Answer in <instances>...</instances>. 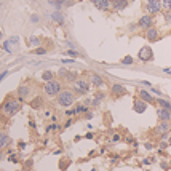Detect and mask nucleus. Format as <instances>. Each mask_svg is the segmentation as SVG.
<instances>
[{
	"label": "nucleus",
	"mask_w": 171,
	"mask_h": 171,
	"mask_svg": "<svg viewBox=\"0 0 171 171\" xmlns=\"http://www.w3.org/2000/svg\"><path fill=\"white\" fill-rule=\"evenodd\" d=\"M19 109H21L19 101L8 98V99H5V102H3L2 106H0V113H2V115H5L7 118H10V117H13L15 113H18Z\"/></svg>",
	"instance_id": "nucleus-1"
},
{
	"label": "nucleus",
	"mask_w": 171,
	"mask_h": 171,
	"mask_svg": "<svg viewBox=\"0 0 171 171\" xmlns=\"http://www.w3.org/2000/svg\"><path fill=\"white\" fill-rule=\"evenodd\" d=\"M75 102V93L71 90H62L58 94V104L61 107H69Z\"/></svg>",
	"instance_id": "nucleus-2"
},
{
	"label": "nucleus",
	"mask_w": 171,
	"mask_h": 171,
	"mask_svg": "<svg viewBox=\"0 0 171 171\" xmlns=\"http://www.w3.org/2000/svg\"><path fill=\"white\" fill-rule=\"evenodd\" d=\"M43 91H45V94H48V96H58L61 93V82L59 80H51V82H47L45 83V87H43Z\"/></svg>",
	"instance_id": "nucleus-3"
},
{
	"label": "nucleus",
	"mask_w": 171,
	"mask_h": 171,
	"mask_svg": "<svg viewBox=\"0 0 171 171\" xmlns=\"http://www.w3.org/2000/svg\"><path fill=\"white\" fill-rule=\"evenodd\" d=\"M90 91V82L85 78H77V82L74 83V93L78 94H87Z\"/></svg>",
	"instance_id": "nucleus-4"
},
{
	"label": "nucleus",
	"mask_w": 171,
	"mask_h": 171,
	"mask_svg": "<svg viewBox=\"0 0 171 171\" xmlns=\"http://www.w3.org/2000/svg\"><path fill=\"white\" fill-rule=\"evenodd\" d=\"M162 0H147L146 2V10H147V15H157L162 11Z\"/></svg>",
	"instance_id": "nucleus-5"
},
{
	"label": "nucleus",
	"mask_w": 171,
	"mask_h": 171,
	"mask_svg": "<svg viewBox=\"0 0 171 171\" xmlns=\"http://www.w3.org/2000/svg\"><path fill=\"white\" fill-rule=\"evenodd\" d=\"M138 58L142 61V62H149V61H153V51L149 45H146V47H142L138 53Z\"/></svg>",
	"instance_id": "nucleus-6"
},
{
	"label": "nucleus",
	"mask_w": 171,
	"mask_h": 171,
	"mask_svg": "<svg viewBox=\"0 0 171 171\" xmlns=\"http://www.w3.org/2000/svg\"><path fill=\"white\" fill-rule=\"evenodd\" d=\"M138 26L142 27V29H150V27L153 26V18H152V15H144V16H141L139 21H138Z\"/></svg>",
	"instance_id": "nucleus-7"
},
{
	"label": "nucleus",
	"mask_w": 171,
	"mask_h": 171,
	"mask_svg": "<svg viewBox=\"0 0 171 171\" xmlns=\"http://www.w3.org/2000/svg\"><path fill=\"white\" fill-rule=\"evenodd\" d=\"M90 82H91V85H94L96 88H101V87L106 85L104 78H102L101 75H98V74H90Z\"/></svg>",
	"instance_id": "nucleus-8"
},
{
	"label": "nucleus",
	"mask_w": 171,
	"mask_h": 171,
	"mask_svg": "<svg viewBox=\"0 0 171 171\" xmlns=\"http://www.w3.org/2000/svg\"><path fill=\"white\" fill-rule=\"evenodd\" d=\"M169 130H171V125H169V122H160L157 125V128H155V133L157 134H166V133H169Z\"/></svg>",
	"instance_id": "nucleus-9"
},
{
	"label": "nucleus",
	"mask_w": 171,
	"mask_h": 171,
	"mask_svg": "<svg viewBox=\"0 0 171 171\" xmlns=\"http://www.w3.org/2000/svg\"><path fill=\"white\" fill-rule=\"evenodd\" d=\"M157 117L160 122H169L171 120V112L166 110V109H162V107H158L157 109Z\"/></svg>",
	"instance_id": "nucleus-10"
},
{
	"label": "nucleus",
	"mask_w": 171,
	"mask_h": 171,
	"mask_svg": "<svg viewBox=\"0 0 171 171\" xmlns=\"http://www.w3.org/2000/svg\"><path fill=\"white\" fill-rule=\"evenodd\" d=\"M133 109H134L136 113H144L146 109H147V102L142 101V99H136L134 104H133Z\"/></svg>",
	"instance_id": "nucleus-11"
},
{
	"label": "nucleus",
	"mask_w": 171,
	"mask_h": 171,
	"mask_svg": "<svg viewBox=\"0 0 171 171\" xmlns=\"http://www.w3.org/2000/svg\"><path fill=\"white\" fill-rule=\"evenodd\" d=\"M138 94H139V99H142V101H146L147 104H152V102H155V98L149 93V91H146V90H139L138 91Z\"/></svg>",
	"instance_id": "nucleus-12"
},
{
	"label": "nucleus",
	"mask_w": 171,
	"mask_h": 171,
	"mask_svg": "<svg viewBox=\"0 0 171 171\" xmlns=\"http://www.w3.org/2000/svg\"><path fill=\"white\" fill-rule=\"evenodd\" d=\"M110 91H112L113 96H123V94H127V88H125L123 85H120V83L112 85V87H110Z\"/></svg>",
	"instance_id": "nucleus-13"
},
{
	"label": "nucleus",
	"mask_w": 171,
	"mask_h": 171,
	"mask_svg": "<svg viewBox=\"0 0 171 171\" xmlns=\"http://www.w3.org/2000/svg\"><path fill=\"white\" fill-rule=\"evenodd\" d=\"M16 94H18L21 99H27V98H29V94H31V88L27 87V85H19V88H18V91H16Z\"/></svg>",
	"instance_id": "nucleus-14"
},
{
	"label": "nucleus",
	"mask_w": 171,
	"mask_h": 171,
	"mask_svg": "<svg viewBox=\"0 0 171 171\" xmlns=\"http://www.w3.org/2000/svg\"><path fill=\"white\" fill-rule=\"evenodd\" d=\"M94 5L98 10H102V11H107V10L112 8L110 0H94Z\"/></svg>",
	"instance_id": "nucleus-15"
},
{
	"label": "nucleus",
	"mask_w": 171,
	"mask_h": 171,
	"mask_svg": "<svg viewBox=\"0 0 171 171\" xmlns=\"http://www.w3.org/2000/svg\"><path fill=\"white\" fill-rule=\"evenodd\" d=\"M158 37H160V35H158V31L155 29V27H150V29L146 31V38L149 42H157Z\"/></svg>",
	"instance_id": "nucleus-16"
},
{
	"label": "nucleus",
	"mask_w": 171,
	"mask_h": 171,
	"mask_svg": "<svg viewBox=\"0 0 171 171\" xmlns=\"http://www.w3.org/2000/svg\"><path fill=\"white\" fill-rule=\"evenodd\" d=\"M110 3H112V8L117 11H122L128 7V0H110Z\"/></svg>",
	"instance_id": "nucleus-17"
},
{
	"label": "nucleus",
	"mask_w": 171,
	"mask_h": 171,
	"mask_svg": "<svg viewBox=\"0 0 171 171\" xmlns=\"http://www.w3.org/2000/svg\"><path fill=\"white\" fill-rule=\"evenodd\" d=\"M10 136L5 133V131H0V150L7 149V147L10 146Z\"/></svg>",
	"instance_id": "nucleus-18"
},
{
	"label": "nucleus",
	"mask_w": 171,
	"mask_h": 171,
	"mask_svg": "<svg viewBox=\"0 0 171 171\" xmlns=\"http://www.w3.org/2000/svg\"><path fill=\"white\" fill-rule=\"evenodd\" d=\"M51 21L56 22V24H64V16H62L61 11H54V13H51Z\"/></svg>",
	"instance_id": "nucleus-19"
},
{
	"label": "nucleus",
	"mask_w": 171,
	"mask_h": 171,
	"mask_svg": "<svg viewBox=\"0 0 171 171\" xmlns=\"http://www.w3.org/2000/svg\"><path fill=\"white\" fill-rule=\"evenodd\" d=\"M155 102H157V104L162 107V109H166V110H169V112H171V102H169V101L163 99V98H158Z\"/></svg>",
	"instance_id": "nucleus-20"
},
{
	"label": "nucleus",
	"mask_w": 171,
	"mask_h": 171,
	"mask_svg": "<svg viewBox=\"0 0 171 171\" xmlns=\"http://www.w3.org/2000/svg\"><path fill=\"white\" fill-rule=\"evenodd\" d=\"M42 78H43L45 83L54 80V78H53V72H51V71H45V72H42Z\"/></svg>",
	"instance_id": "nucleus-21"
},
{
	"label": "nucleus",
	"mask_w": 171,
	"mask_h": 171,
	"mask_svg": "<svg viewBox=\"0 0 171 171\" xmlns=\"http://www.w3.org/2000/svg\"><path fill=\"white\" fill-rule=\"evenodd\" d=\"M87 112H88V107L85 104H80V106H77L75 109H74V113H87Z\"/></svg>",
	"instance_id": "nucleus-22"
},
{
	"label": "nucleus",
	"mask_w": 171,
	"mask_h": 171,
	"mask_svg": "<svg viewBox=\"0 0 171 171\" xmlns=\"http://www.w3.org/2000/svg\"><path fill=\"white\" fill-rule=\"evenodd\" d=\"M29 47H40V38L38 37H31L29 38Z\"/></svg>",
	"instance_id": "nucleus-23"
},
{
	"label": "nucleus",
	"mask_w": 171,
	"mask_h": 171,
	"mask_svg": "<svg viewBox=\"0 0 171 171\" xmlns=\"http://www.w3.org/2000/svg\"><path fill=\"white\" fill-rule=\"evenodd\" d=\"M64 78H66V82H69V83H75V82H77L75 74H74V72H67V75H66Z\"/></svg>",
	"instance_id": "nucleus-24"
},
{
	"label": "nucleus",
	"mask_w": 171,
	"mask_h": 171,
	"mask_svg": "<svg viewBox=\"0 0 171 171\" xmlns=\"http://www.w3.org/2000/svg\"><path fill=\"white\" fill-rule=\"evenodd\" d=\"M50 3L59 8V7H62V5H64V3H67V0H50Z\"/></svg>",
	"instance_id": "nucleus-25"
},
{
	"label": "nucleus",
	"mask_w": 171,
	"mask_h": 171,
	"mask_svg": "<svg viewBox=\"0 0 171 171\" xmlns=\"http://www.w3.org/2000/svg\"><path fill=\"white\" fill-rule=\"evenodd\" d=\"M31 106L34 107V109H40V106H42V99H40V98L34 99V101L31 102Z\"/></svg>",
	"instance_id": "nucleus-26"
},
{
	"label": "nucleus",
	"mask_w": 171,
	"mask_h": 171,
	"mask_svg": "<svg viewBox=\"0 0 171 171\" xmlns=\"http://www.w3.org/2000/svg\"><path fill=\"white\" fill-rule=\"evenodd\" d=\"M162 7L166 11H171V0H162Z\"/></svg>",
	"instance_id": "nucleus-27"
},
{
	"label": "nucleus",
	"mask_w": 171,
	"mask_h": 171,
	"mask_svg": "<svg viewBox=\"0 0 171 171\" xmlns=\"http://www.w3.org/2000/svg\"><path fill=\"white\" fill-rule=\"evenodd\" d=\"M104 98H106V94L102 93V91H98V93L94 94V99H98V101H102Z\"/></svg>",
	"instance_id": "nucleus-28"
},
{
	"label": "nucleus",
	"mask_w": 171,
	"mask_h": 171,
	"mask_svg": "<svg viewBox=\"0 0 171 171\" xmlns=\"http://www.w3.org/2000/svg\"><path fill=\"white\" fill-rule=\"evenodd\" d=\"M122 64H133V58H131V56L123 58V59H122Z\"/></svg>",
	"instance_id": "nucleus-29"
},
{
	"label": "nucleus",
	"mask_w": 171,
	"mask_h": 171,
	"mask_svg": "<svg viewBox=\"0 0 171 171\" xmlns=\"http://www.w3.org/2000/svg\"><path fill=\"white\" fill-rule=\"evenodd\" d=\"M34 53H35V54H45V53H47V50H45V48H35V50H34Z\"/></svg>",
	"instance_id": "nucleus-30"
},
{
	"label": "nucleus",
	"mask_w": 171,
	"mask_h": 171,
	"mask_svg": "<svg viewBox=\"0 0 171 171\" xmlns=\"http://www.w3.org/2000/svg\"><path fill=\"white\" fill-rule=\"evenodd\" d=\"M67 54H69V56H74V58H77V56H80V54H78L75 50H69V51H67Z\"/></svg>",
	"instance_id": "nucleus-31"
},
{
	"label": "nucleus",
	"mask_w": 171,
	"mask_h": 171,
	"mask_svg": "<svg viewBox=\"0 0 171 171\" xmlns=\"http://www.w3.org/2000/svg\"><path fill=\"white\" fill-rule=\"evenodd\" d=\"M31 21H32V22H38V21H40V16H38V15H32Z\"/></svg>",
	"instance_id": "nucleus-32"
},
{
	"label": "nucleus",
	"mask_w": 171,
	"mask_h": 171,
	"mask_svg": "<svg viewBox=\"0 0 171 171\" xmlns=\"http://www.w3.org/2000/svg\"><path fill=\"white\" fill-rule=\"evenodd\" d=\"M8 160H10V162H13V163H16V162H18V158H16V155H13V153H10Z\"/></svg>",
	"instance_id": "nucleus-33"
},
{
	"label": "nucleus",
	"mask_w": 171,
	"mask_h": 171,
	"mask_svg": "<svg viewBox=\"0 0 171 171\" xmlns=\"http://www.w3.org/2000/svg\"><path fill=\"white\" fill-rule=\"evenodd\" d=\"M168 146H169V144H168L166 141H163V142H160V149H166Z\"/></svg>",
	"instance_id": "nucleus-34"
},
{
	"label": "nucleus",
	"mask_w": 171,
	"mask_h": 171,
	"mask_svg": "<svg viewBox=\"0 0 171 171\" xmlns=\"http://www.w3.org/2000/svg\"><path fill=\"white\" fill-rule=\"evenodd\" d=\"M165 19L171 21V11H166V13H165Z\"/></svg>",
	"instance_id": "nucleus-35"
},
{
	"label": "nucleus",
	"mask_w": 171,
	"mask_h": 171,
	"mask_svg": "<svg viewBox=\"0 0 171 171\" xmlns=\"http://www.w3.org/2000/svg\"><path fill=\"white\" fill-rule=\"evenodd\" d=\"M146 149H147V150L153 149V144H152V142H146Z\"/></svg>",
	"instance_id": "nucleus-36"
},
{
	"label": "nucleus",
	"mask_w": 171,
	"mask_h": 171,
	"mask_svg": "<svg viewBox=\"0 0 171 171\" xmlns=\"http://www.w3.org/2000/svg\"><path fill=\"white\" fill-rule=\"evenodd\" d=\"M7 75H8V72H7V71H5V72H2V74H0V82H2V80H3V78H5V77H7Z\"/></svg>",
	"instance_id": "nucleus-37"
},
{
	"label": "nucleus",
	"mask_w": 171,
	"mask_h": 171,
	"mask_svg": "<svg viewBox=\"0 0 171 171\" xmlns=\"http://www.w3.org/2000/svg\"><path fill=\"white\" fill-rule=\"evenodd\" d=\"M29 127H31V128H35L37 125H35V122H34V120H31V122H29Z\"/></svg>",
	"instance_id": "nucleus-38"
},
{
	"label": "nucleus",
	"mask_w": 171,
	"mask_h": 171,
	"mask_svg": "<svg viewBox=\"0 0 171 171\" xmlns=\"http://www.w3.org/2000/svg\"><path fill=\"white\" fill-rule=\"evenodd\" d=\"M51 130H56V125H51V127H48V128H47V131H48V133H50Z\"/></svg>",
	"instance_id": "nucleus-39"
},
{
	"label": "nucleus",
	"mask_w": 171,
	"mask_h": 171,
	"mask_svg": "<svg viewBox=\"0 0 171 171\" xmlns=\"http://www.w3.org/2000/svg\"><path fill=\"white\" fill-rule=\"evenodd\" d=\"M62 62H64V64H72L74 61H72V59H64V61H62Z\"/></svg>",
	"instance_id": "nucleus-40"
},
{
	"label": "nucleus",
	"mask_w": 171,
	"mask_h": 171,
	"mask_svg": "<svg viewBox=\"0 0 171 171\" xmlns=\"http://www.w3.org/2000/svg\"><path fill=\"white\" fill-rule=\"evenodd\" d=\"M112 139H113V141H118V139H120V134H113Z\"/></svg>",
	"instance_id": "nucleus-41"
},
{
	"label": "nucleus",
	"mask_w": 171,
	"mask_h": 171,
	"mask_svg": "<svg viewBox=\"0 0 171 171\" xmlns=\"http://www.w3.org/2000/svg\"><path fill=\"white\" fill-rule=\"evenodd\" d=\"M24 147H26V142L21 141V142H19V149H24Z\"/></svg>",
	"instance_id": "nucleus-42"
},
{
	"label": "nucleus",
	"mask_w": 171,
	"mask_h": 171,
	"mask_svg": "<svg viewBox=\"0 0 171 171\" xmlns=\"http://www.w3.org/2000/svg\"><path fill=\"white\" fill-rule=\"evenodd\" d=\"M165 72H166V74H171V69H163Z\"/></svg>",
	"instance_id": "nucleus-43"
},
{
	"label": "nucleus",
	"mask_w": 171,
	"mask_h": 171,
	"mask_svg": "<svg viewBox=\"0 0 171 171\" xmlns=\"http://www.w3.org/2000/svg\"><path fill=\"white\" fill-rule=\"evenodd\" d=\"M168 144H171V138H169V141H168Z\"/></svg>",
	"instance_id": "nucleus-44"
},
{
	"label": "nucleus",
	"mask_w": 171,
	"mask_h": 171,
	"mask_svg": "<svg viewBox=\"0 0 171 171\" xmlns=\"http://www.w3.org/2000/svg\"><path fill=\"white\" fill-rule=\"evenodd\" d=\"M0 171H2V169H0Z\"/></svg>",
	"instance_id": "nucleus-45"
}]
</instances>
